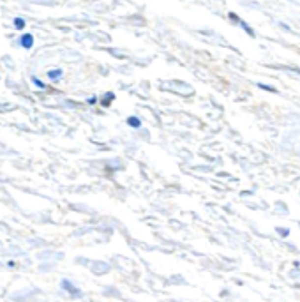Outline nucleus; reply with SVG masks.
Wrapping results in <instances>:
<instances>
[{
  "instance_id": "423d86ee",
  "label": "nucleus",
  "mask_w": 300,
  "mask_h": 302,
  "mask_svg": "<svg viewBox=\"0 0 300 302\" xmlns=\"http://www.w3.org/2000/svg\"><path fill=\"white\" fill-rule=\"evenodd\" d=\"M32 82L35 83V87H39V89H46V85H44L41 80H37V78H32Z\"/></svg>"
},
{
  "instance_id": "f257e3e1",
  "label": "nucleus",
  "mask_w": 300,
  "mask_h": 302,
  "mask_svg": "<svg viewBox=\"0 0 300 302\" xmlns=\"http://www.w3.org/2000/svg\"><path fill=\"white\" fill-rule=\"evenodd\" d=\"M20 44H22V48H25V50H30V48L34 46V35H32V34L22 35V39H20Z\"/></svg>"
},
{
  "instance_id": "7ed1b4c3",
  "label": "nucleus",
  "mask_w": 300,
  "mask_h": 302,
  "mask_svg": "<svg viewBox=\"0 0 300 302\" xmlns=\"http://www.w3.org/2000/svg\"><path fill=\"white\" fill-rule=\"evenodd\" d=\"M62 74H64L62 69H55V71H50L48 76H50V80H59V78H62Z\"/></svg>"
},
{
  "instance_id": "20e7f679",
  "label": "nucleus",
  "mask_w": 300,
  "mask_h": 302,
  "mask_svg": "<svg viewBox=\"0 0 300 302\" xmlns=\"http://www.w3.org/2000/svg\"><path fill=\"white\" fill-rule=\"evenodd\" d=\"M23 27H25V20H23V18H16V20H14V29H16V30H22Z\"/></svg>"
},
{
  "instance_id": "f03ea898",
  "label": "nucleus",
  "mask_w": 300,
  "mask_h": 302,
  "mask_svg": "<svg viewBox=\"0 0 300 302\" xmlns=\"http://www.w3.org/2000/svg\"><path fill=\"white\" fill-rule=\"evenodd\" d=\"M62 288H65L69 292V294L71 295H74V297H76L78 294H80V292H78L76 288H74L73 285H71V283H69V281H62Z\"/></svg>"
},
{
  "instance_id": "39448f33",
  "label": "nucleus",
  "mask_w": 300,
  "mask_h": 302,
  "mask_svg": "<svg viewBox=\"0 0 300 302\" xmlns=\"http://www.w3.org/2000/svg\"><path fill=\"white\" fill-rule=\"evenodd\" d=\"M127 122H129V125H131V127H140V121H138L136 117H129Z\"/></svg>"
}]
</instances>
